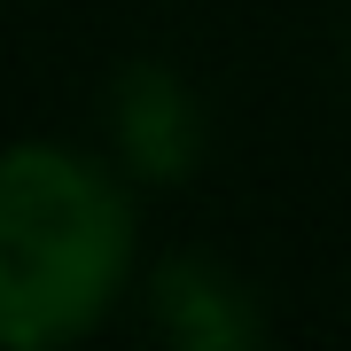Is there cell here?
Wrapping results in <instances>:
<instances>
[{"instance_id": "3957f363", "label": "cell", "mask_w": 351, "mask_h": 351, "mask_svg": "<svg viewBox=\"0 0 351 351\" xmlns=\"http://www.w3.org/2000/svg\"><path fill=\"white\" fill-rule=\"evenodd\" d=\"M141 304H149V328L180 351H258L265 343L258 289L226 258H203V250L156 258L149 281H141Z\"/></svg>"}, {"instance_id": "6da1fadb", "label": "cell", "mask_w": 351, "mask_h": 351, "mask_svg": "<svg viewBox=\"0 0 351 351\" xmlns=\"http://www.w3.org/2000/svg\"><path fill=\"white\" fill-rule=\"evenodd\" d=\"M141 188L110 149L78 141H0V343L55 351L94 336L133 289Z\"/></svg>"}, {"instance_id": "7a4b0ae2", "label": "cell", "mask_w": 351, "mask_h": 351, "mask_svg": "<svg viewBox=\"0 0 351 351\" xmlns=\"http://www.w3.org/2000/svg\"><path fill=\"white\" fill-rule=\"evenodd\" d=\"M101 149L133 188H188L211 149V110L195 78L164 55H133L101 86Z\"/></svg>"}]
</instances>
